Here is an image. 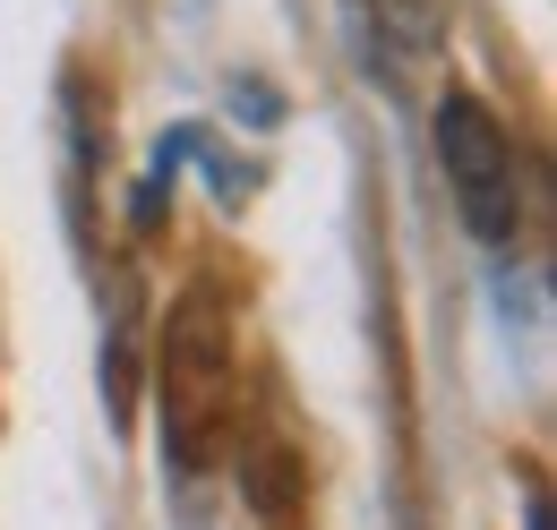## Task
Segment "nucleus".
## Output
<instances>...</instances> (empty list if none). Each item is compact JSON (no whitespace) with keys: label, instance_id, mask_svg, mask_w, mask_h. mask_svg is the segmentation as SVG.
<instances>
[{"label":"nucleus","instance_id":"f257e3e1","mask_svg":"<svg viewBox=\"0 0 557 530\" xmlns=\"http://www.w3.org/2000/svg\"><path fill=\"white\" fill-rule=\"evenodd\" d=\"M437 163H446V189L463 205L472 240L506 249L523 231V163H515V137L497 129V112L463 86H446L437 103Z\"/></svg>","mask_w":557,"mask_h":530},{"label":"nucleus","instance_id":"f03ea898","mask_svg":"<svg viewBox=\"0 0 557 530\" xmlns=\"http://www.w3.org/2000/svg\"><path fill=\"white\" fill-rule=\"evenodd\" d=\"M163 402H172V437L181 463H207V445L223 437V402H232V342H223V308L207 291L181 308L172 351H163Z\"/></svg>","mask_w":557,"mask_h":530}]
</instances>
